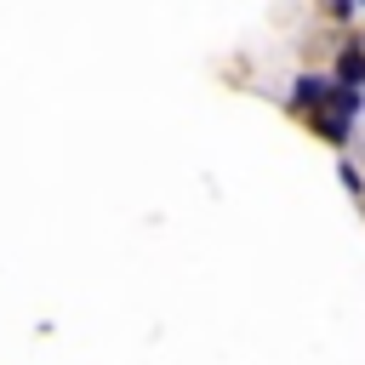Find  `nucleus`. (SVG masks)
Listing matches in <instances>:
<instances>
[{"label": "nucleus", "mask_w": 365, "mask_h": 365, "mask_svg": "<svg viewBox=\"0 0 365 365\" xmlns=\"http://www.w3.org/2000/svg\"><path fill=\"white\" fill-rule=\"evenodd\" d=\"M336 74H342V86L354 91V86L365 80V51H359V46H348V51H342V68H336Z\"/></svg>", "instance_id": "obj_2"}, {"label": "nucleus", "mask_w": 365, "mask_h": 365, "mask_svg": "<svg viewBox=\"0 0 365 365\" xmlns=\"http://www.w3.org/2000/svg\"><path fill=\"white\" fill-rule=\"evenodd\" d=\"M336 91H342V86L314 80V74H302V80H297V103H308V108H314V103H319V108H325V103H336Z\"/></svg>", "instance_id": "obj_1"}]
</instances>
